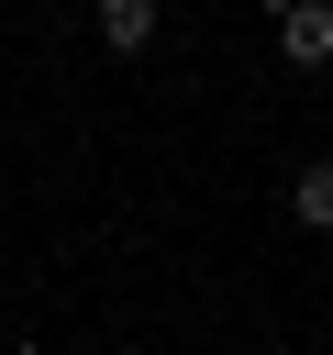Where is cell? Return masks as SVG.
<instances>
[{"instance_id": "3", "label": "cell", "mask_w": 333, "mask_h": 355, "mask_svg": "<svg viewBox=\"0 0 333 355\" xmlns=\"http://www.w3.org/2000/svg\"><path fill=\"white\" fill-rule=\"evenodd\" d=\"M289 222H311V233H333V155H311V166L289 178Z\"/></svg>"}, {"instance_id": "1", "label": "cell", "mask_w": 333, "mask_h": 355, "mask_svg": "<svg viewBox=\"0 0 333 355\" xmlns=\"http://www.w3.org/2000/svg\"><path fill=\"white\" fill-rule=\"evenodd\" d=\"M278 55H289V67H333V11H322V0H289V11H278Z\"/></svg>"}, {"instance_id": "4", "label": "cell", "mask_w": 333, "mask_h": 355, "mask_svg": "<svg viewBox=\"0 0 333 355\" xmlns=\"http://www.w3.org/2000/svg\"><path fill=\"white\" fill-rule=\"evenodd\" d=\"M266 11H289V0H266Z\"/></svg>"}, {"instance_id": "2", "label": "cell", "mask_w": 333, "mask_h": 355, "mask_svg": "<svg viewBox=\"0 0 333 355\" xmlns=\"http://www.w3.org/2000/svg\"><path fill=\"white\" fill-rule=\"evenodd\" d=\"M155 22H166L155 0H100V44H111V55H144V44H155Z\"/></svg>"}]
</instances>
